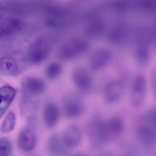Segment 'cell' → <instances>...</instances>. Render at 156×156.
I'll use <instances>...</instances> for the list:
<instances>
[{
  "label": "cell",
  "mask_w": 156,
  "mask_h": 156,
  "mask_svg": "<svg viewBox=\"0 0 156 156\" xmlns=\"http://www.w3.org/2000/svg\"><path fill=\"white\" fill-rule=\"evenodd\" d=\"M51 49V41L49 38L44 36L37 38L28 48V61L34 64L41 63L49 56Z\"/></svg>",
  "instance_id": "6da1fadb"
},
{
  "label": "cell",
  "mask_w": 156,
  "mask_h": 156,
  "mask_svg": "<svg viewBox=\"0 0 156 156\" xmlns=\"http://www.w3.org/2000/svg\"><path fill=\"white\" fill-rule=\"evenodd\" d=\"M123 128V121L119 117H113L105 121L101 120L98 126L97 135L101 140H111L119 136Z\"/></svg>",
  "instance_id": "7a4b0ae2"
},
{
  "label": "cell",
  "mask_w": 156,
  "mask_h": 156,
  "mask_svg": "<svg viewBox=\"0 0 156 156\" xmlns=\"http://www.w3.org/2000/svg\"><path fill=\"white\" fill-rule=\"evenodd\" d=\"M88 47V43L83 39H72L64 43L60 47L57 56L61 60H70L82 53Z\"/></svg>",
  "instance_id": "3957f363"
},
{
  "label": "cell",
  "mask_w": 156,
  "mask_h": 156,
  "mask_svg": "<svg viewBox=\"0 0 156 156\" xmlns=\"http://www.w3.org/2000/svg\"><path fill=\"white\" fill-rule=\"evenodd\" d=\"M21 98L33 99L42 94L45 89V84L41 79L34 76L24 77L21 82Z\"/></svg>",
  "instance_id": "277c9868"
},
{
  "label": "cell",
  "mask_w": 156,
  "mask_h": 156,
  "mask_svg": "<svg viewBox=\"0 0 156 156\" xmlns=\"http://www.w3.org/2000/svg\"><path fill=\"white\" fill-rule=\"evenodd\" d=\"M65 115L69 118L80 115L84 111V106L80 98L75 94L69 93L64 97L62 102Z\"/></svg>",
  "instance_id": "5b68a950"
},
{
  "label": "cell",
  "mask_w": 156,
  "mask_h": 156,
  "mask_svg": "<svg viewBox=\"0 0 156 156\" xmlns=\"http://www.w3.org/2000/svg\"><path fill=\"white\" fill-rule=\"evenodd\" d=\"M32 126H28L22 129L18 134L17 144L22 151L29 152L32 151L36 144V137Z\"/></svg>",
  "instance_id": "8992f818"
},
{
  "label": "cell",
  "mask_w": 156,
  "mask_h": 156,
  "mask_svg": "<svg viewBox=\"0 0 156 156\" xmlns=\"http://www.w3.org/2000/svg\"><path fill=\"white\" fill-rule=\"evenodd\" d=\"M146 82L143 76L139 75L134 78L132 85L131 99L133 104L139 106L143 103L146 91Z\"/></svg>",
  "instance_id": "52a82bcc"
},
{
  "label": "cell",
  "mask_w": 156,
  "mask_h": 156,
  "mask_svg": "<svg viewBox=\"0 0 156 156\" xmlns=\"http://www.w3.org/2000/svg\"><path fill=\"white\" fill-rule=\"evenodd\" d=\"M111 51L106 49H100L94 51L89 59V66L93 71L98 70L105 66L110 60Z\"/></svg>",
  "instance_id": "ba28073f"
},
{
  "label": "cell",
  "mask_w": 156,
  "mask_h": 156,
  "mask_svg": "<svg viewBox=\"0 0 156 156\" xmlns=\"http://www.w3.org/2000/svg\"><path fill=\"white\" fill-rule=\"evenodd\" d=\"M25 67L12 58L3 57L0 61L1 73L5 76H16L20 74Z\"/></svg>",
  "instance_id": "9c48e42d"
},
{
  "label": "cell",
  "mask_w": 156,
  "mask_h": 156,
  "mask_svg": "<svg viewBox=\"0 0 156 156\" xmlns=\"http://www.w3.org/2000/svg\"><path fill=\"white\" fill-rule=\"evenodd\" d=\"M125 89L123 83L118 80L112 81L106 86L104 92L105 101L109 103L117 101L122 96Z\"/></svg>",
  "instance_id": "30bf717a"
},
{
  "label": "cell",
  "mask_w": 156,
  "mask_h": 156,
  "mask_svg": "<svg viewBox=\"0 0 156 156\" xmlns=\"http://www.w3.org/2000/svg\"><path fill=\"white\" fill-rule=\"evenodd\" d=\"M43 119L45 125L52 128L57 123L60 117V112L58 106L52 102L47 103L43 110Z\"/></svg>",
  "instance_id": "8fae6325"
},
{
  "label": "cell",
  "mask_w": 156,
  "mask_h": 156,
  "mask_svg": "<svg viewBox=\"0 0 156 156\" xmlns=\"http://www.w3.org/2000/svg\"><path fill=\"white\" fill-rule=\"evenodd\" d=\"M72 78L74 83L80 90L87 91L90 88L91 79L87 71L83 68H77L73 71Z\"/></svg>",
  "instance_id": "7c38bea8"
},
{
  "label": "cell",
  "mask_w": 156,
  "mask_h": 156,
  "mask_svg": "<svg viewBox=\"0 0 156 156\" xmlns=\"http://www.w3.org/2000/svg\"><path fill=\"white\" fill-rule=\"evenodd\" d=\"M82 138V133L80 128L73 125L68 127L64 132L62 137V142L66 146L73 147L77 146Z\"/></svg>",
  "instance_id": "4fadbf2b"
},
{
  "label": "cell",
  "mask_w": 156,
  "mask_h": 156,
  "mask_svg": "<svg viewBox=\"0 0 156 156\" xmlns=\"http://www.w3.org/2000/svg\"><path fill=\"white\" fill-rule=\"evenodd\" d=\"M16 94L15 89L9 85L2 87L0 89V116L4 114L14 98Z\"/></svg>",
  "instance_id": "5bb4252c"
},
{
  "label": "cell",
  "mask_w": 156,
  "mask_h": 156,
  "mask_svg": "<svg viewBox=\"0 0 156 156\" xmlns=\"http://www.w3.org/2000/svg\"><path fill=\"white\" fill-rule=\"evenodd\" d=\"M63 144L57 135L53 134L48 140L47 149L53 156H63L66 154V151Z\"/></svg>",
  "instance_id": "9a60e30c"
},
{
  "label": "cell",
  "mask_w": 156,
  "mask_h": 156,
  "mask_svg": "<svg viewBox=\"0 0 156 156\" xmlns=\"http://www.w3.org/2000/svg\"><path fill=\"white\" fill-rule=\"evenodd\" d=\"M16 123L15 114L12 112H9L5 117L1 126V132L3 133L12 132L14 128Z\"/></svg>",
  "instance_id": "2e32d148"
},
{
  "label": "cell",
  "mask_w": 156,
  "mask_h": 156,
  "mask_svg": "<svg viewBox=\"0 0 156 156\" xmlns=\"http://www.w3.org/2000/svg\"><path fill=\"white\" fill-rule=\"evenodd\" d=\"M62 71V67L60 63L52 62L47 66L45 70V74L48 79L54 80L59 76Z\"/></svg>",
  "instance_id": "e0dca14e"
},
{
  "label": "cell",
  "mask_w": 156,
  "mask_h": 156,
  "mask_svg": "<svg viewBox=\"0 0 156 156\" xmlns=\"http://www.w3.org/2000/svg\"><path fill=\"white\" fill-rule=\"evenodd\" d=\"M139 130L141 138L144 141L149 144L154 141L156 133L153 129L147 126L144 125L140 127Z\"/></svg>",
  "instance_id": "ac0fdd59"
},
{
  "label": "cell",
  "mask_w": 156,
  "mask_h": 156,
  "mask_svg": "<svg viewBox=\"0 0 156 156\" xmlns=\"http://www.w3.org/2000/svg\"><path fill=\"white\" fill-rule=\"evenodd\" d=\"M143 121L152 127L156 129V107L148 109L142 117Z\"/></svg>",
  "instance_id": "d6986e66"
},
{
  "label": "cell",
  "mask_w": 156,
  "mask_h": 156,
  "mask_svg": "<svg viewBox=\"0 0 156 156\" xmlns=\"http://www.w3.org/2000/svg\"><path fill=\"white\" fill-rule=\"evenodd\" d=\"M12 145L11 142L7 138H0V156H10L12 153Z\"/></svg>",
  "instance_id": "ffe728a7"
},
{
  "label": "cell",
  "mask_w": 156,
  "mask_h": 156,
  "mask_svg": "<svg viewBox=\"0 0 156 156\" xmlns=\"http://www.w3.org/2000/svg\"><path fill=\"white\" fill-rule=\"evenodd\" d=\"M103 29V25L101 22L96 21L92 23L87 28L86 34L90 37H96L100 34Z\"/></svg>",
  "instance_id": "44dd1931"
},
{
  "label": "cell",
  "mask_w": 156,
  "mask_h": 156,
  "mask_svg": "<svg viewBox=\"0 0 156 156\" xmlns=\"http://www.w3.org/2000/svg\"><path fill=\"white\" fill-rule=\"evenodd\" d=\"M121 31L120 29L116 28L111 32L108 36L110 41L114 42H116L121 38Z\"/></svg>",
  "instance_id": "7402d4cb"
},
{
  "label": "cell",
  "mask_w": 156,
  "mask_h": 156,
  "mask_svg": "<svg viewBox=\"0 0 156 156\" xmlns=\"http://www.w3.org/2000/svg\"><path fill=\"white\" fill-rule=\"evenodd\" d=\"M151 84L154 95L156 98V71H154L151 75Z\"/></svg>",
  "instance_id": "603a6c76"
},
{
  "label": "cell",
  "mask_w": 156,
  "mask_h": 156,
  "mask_svg": "<svg viewBox=\"0 0 156 156\" xmlns=\"http://www.w3.org/2000/svg\"><path fill=\"white\" fill-rule=\"evenodd\" d=\"M98 156H110L108 154H104L100 155Z\"/></svg>",
  "instance_id": "cb8c5ba5"
},
{
  "label": "cell",
  "mask_w": 156,
  "mask_h": 156,
  "mask_svg": "<svg viewBox=\"0 0 156 156\" xmlns=\"http://www.w3.org/2000/svg\"><path fill=\"white\" fill-rule=\"evenodd\" d=\"M73 156H85L84 155L81 154H76L75 155Z\"/></svg>",
  "instance_id": "d4e9b609"
},
{
  "label": "cell",
  "mask_w": 156,
  "mask_h": 156,
  "mask_svg": "<svg viewBox=\"0 0 156 156\" xmlns=\"http://www.w3.org/2000/svg\"></svg>",
  "instance_id": "484cf974"
}]
</instances>
